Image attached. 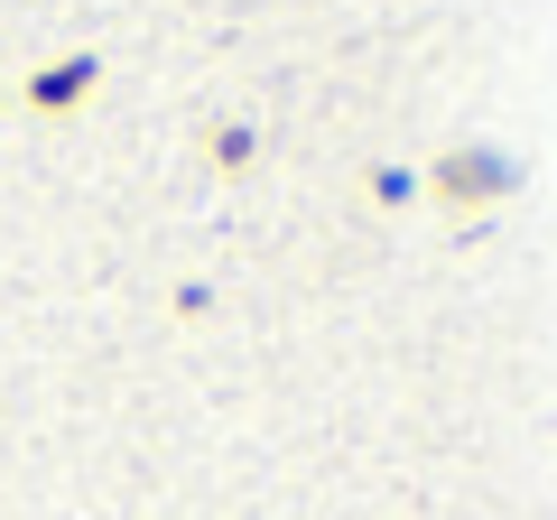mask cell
I'll return each instance as SVG.
<instances>
[{
	"label": "cell",
	"instance_id": "6da1fadb",
	"mask_svg": "<svg viewBox=\"0 0 557 520\" xmlns=\"http://www.w3.org/2000/svg\"><path fill=\"white\" fill-rule=\"evenodd\" d=\"M418 186H428V196L456 214V242H474V223L520 186V168L502 159L493 140H456V149H437V159H428V177H418Z\"/></svg>",
	"mask_w": 557,
	"mask_h": 520
},
{
	"label": "cell",
	"instance_id": "7a4b0ae2",
	"mask_svg": "<svg viewBox=\"0 0 557 520\" xmlns=\"http://www.w3.org/2000/svg\"><path fill=\"white\" fill-rule=\"evenodd\" d=\"M94 84H102V57H57V65H38V75L20 84V102L28 112H75Z\"/></svg>",
	"mask_w": 557,
	"mask_h": 520
},
{
	"label": "cell",
	"instance_id": "3957f363",
	"mask_svg": "<svg viewBox=\"0 0 557 520\" xmlns=\"http://www.w3.org/2000/svg\"><path fill=\"white\" fill-rule=\"evenodd\" d=\"M251 149H260L251 121H214V168H251Z\"/></svg>",
	"mask_w": 557,
	"mask_h": 520
},
{
	"label": "cell",
	"instance_id": "277c9868",
	"mask_svg": "<svg viewBox=\"0 0 557 520\" xmlns=\"http://www.w3.org/2000/svg\"><path fill=\"white\" fill-rule=\"evenodd\" d=\"M409 186H418L409 168H372V196H381V205H409Z\"/></svg>",
	"mask_w": 557,
	"mask_h": 520
}]
</instances>
